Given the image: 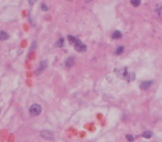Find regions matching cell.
<instances>
[{
	"label": "cell",
	"mask_w": 162,
	"mask_h": 142,
	"mask_svg": "<svg viewBox=\"0 0 162 142\" xmlns=\"http://www.w3.org/2000/svg\"><path fill=\"white\" fill-rule=\"evenodd\" d=\"M155 11H157V13H158V17L162 20V3L161 2L157 3V6H155Z\"/></svg>",
	"instance_id": "obj_6"
},
{
	"label": "cell",
	"mask_w": 162,
	"mask_h": 142,
	"mask_svg": "<svg viewBox=\"0 0 162 142\" xmlns=\"http://www.w3.org/2000/svg\"><path fill=\"white\" fill-rule=\"evenodd\" d=\"M127 139H128V140H129V141H130V142H132V141H133V140H134V138H133V137H132V135H130V134H128V135H127Z\"/></svg>",
	"instance_id": "obj_15"
},
{
	"label": "cell",
	"mask_w": 162,
	"mask_h": 142,
	"mask_svg": "<svg viewBox=\"0 0 162 142\" xmlns=\"http://www.w3.org/2000/svg\"><path fill=\"white\" fill-rule=\"evenodd\" d=\"M142 137L145 138V139H150V138L152 137V132H151V131H145V132L142 133Z\"/></svg>",
	"instance_id": "obj_11"
},
{
	"label": "cell",
	"mask_w": 162,
	"mask_h": 142,
	"mask_svg": "<svg viewBox=\"0 0 162 142\" xmlns=\"http://www.w3.org/2000/svg\"><path fill=\"white\" fill-rule=\"evenodd\" d=\"M47 68V61H41V65H40V67L37 69V71H36V73L37 75H40V73L43 71L44 69Z\"/></svg>",
	"instance_id": "obj_5"
},
{
	"label": "cell",
	"mask_w": 162,
	"mask_h": 142,
	"mask_svg": "<svg viewBox=\"0 0 162 142\" xmlns=\"http://www.w3.org/2000/svg\"><path fill=\"white\" fill-rule=\"evenodd\" d=\"M63 41H65V40H63V38H60L58 41H57V44H56V47H57V48H60V47L63 46Z\"/></svg>",
	"instance_id": "obj_12"
},
{
	"label": "cell",
	"mask_w": 162,
	"mask_h": 142,
	"mask_svg": "<svg viewBox=\"0 0 162 142\" xmlns=\"http://www.w3.org/2000/svg\"><path fill=\"white\" fill-rule=\"evenodd\" d=\"M41 8H42V10H44V11H47V10H48V7H47L44 3H41Z\"/></svg>",
	"instance_id": "obj_16"
},
{
	"label": "cell",
	"mask_w": 162,
	"mask_h": 142,
	"mask_svg": "<svg viewBox=\"0 0 162 142\" xmlns=\"http://www.w3.org/2000/svg\"><path fill=\"white\" fill-rule=\"evenodd\" d=\"M152 83H153V81H143L142 83L140 84V88L142 90H147V89H149V88L151 87V86H152Z\"/></svg>",
	"instance_id": "obj_4"
},
{
	"label": "cell",
	"mask_w": 162,
	"mask_h": 142,
	"mask_svg": "<svg viewBox=\"0 0 162 142\" xmlns=\"http://www.w3.org/2000/svg\"><path fill=\"white\" fill-rule=\"evenodd\" d=\"M121 37H122V33H121L120 31H118V30L112 33V38L113 39H121Z\"/></svg>",
	"instance_id": "obj_10"
},
{
	"label": "cell",
	"mask_w": 162,
	"mask_h": 142,
	"mask_svg": "<svg viewBox=\"0 0 162 142\" xmlns=\"http://www.w3.org/2000/svg\"><path fill=\"white\" fill-rule=\"evenodd\" d=\"M9 38V34L6 31H0V41H6Z\"/></svg>",
	"instance_id": "obj_9"
},
{
	"label": "cell",
	"mask_w": 162,
	"mask_h": 142,
	"mask_svg": "<svg viewBox=\"0 0 162 142\" xmlns=\"http://www.w3.org/2000/svg\"><path fill=\"white\" fill-rule=\"evenodd\" d=\"M124 51V48L122 46H120V47H118L117 48V50H116V55H121V53Z\"/></svg>",
	"instance_id": "obj_13"
},
{
	"label": "cell",
	"mask_w": 162,
	"mask_h": 142,
	"mask_svg": "<svg viewBox=\"0 0 162 142\" xmlns=\"http://www.w3.org/2000/svg\"><path fill=\"white\" fill-rule=\"evenodd\" d=\"M73 63H75V57H70V58H68L65 60V67L70 68L73 66Z\"/></svg>",
	"instance_id": "obj_7"
},
{
	"label": "cell",
	"mask_w": 162,
	"mask_h": 142,
	"mask_svg": "<svg viewBox=\"0 0 162 142\" xmlns=\"http://www.w3.org/2000/svg\"><path fill=\"white\" fill-rule=\"evenodd\" d=\"M40 137L43 138V139H46V140H53V139H54L53 133L51 132V131H49V130L41 131V132H40Z\"/></svg>",
	"instance_id": "obj_2"
},
{
	"label": "cell",
	"mask_w": 162,
	"mask_h": 142,
	"mask_svg": "<svg viewBox=\"0 0 162 142\" xmlns=\"http://www.w3.org/2000/svg\"><path fill=\"white\" fill-rule=\"evenodd\" d=\"M73 47H75L76 51H78V52H85V51L87 50V46H86L83 42H81L80 40H78V42Z\"/></svg>",
	"instance_id": "obj_3"
},
{
	"label": "cell",
	"mask_w": 162,
	"mask_h": 142,
	"mask_svg": "<svg viewBox=\"0 0 162 142\" xmlns=\"http://www.w3.org/2000/svg\"><path fill=\"white\" fill-rule=\"evenodd\" d=\"M140 0H132V1H131V5L132 6H134V7H138L139 5H140Z\"/></svg>",
	"instance_id": "obj_14"
},
{
	"label": "cell",
	"mask_w": 162,
	"mask_h": 142,
	"mask_svg": "<svg viewBox=\"0 0 162 142\" xmlns=\"http://www.w3.org/2000/svg\"><path fill=\"white\" fill-rule=\"evenodd\" d=\"M41 111H42L41 106H40V104L34 103V104H32V106L29 108V114L31 117H37V116H39V114L41 113Z\"/></svg>",
	"instance_id": "obj_1"
},
{
	"label": "cell",
	"mask_w": 162,
	"mask_h": 142,
	"mask_svg": "<svg viewBox=\"0 0 162 142\" xmlns=\"http://www.w3.org/2000/svg\"><path fill=\"white\" fill-rule=\"evenodd\" d=\"M78 40H79V39H78V38H76V37L70 36V34H69V36H68V41H69V44H72V46H75V44H77V42H78Z\"/></svg>",
	"instance_id": "obj_8"
}]
</instances>
